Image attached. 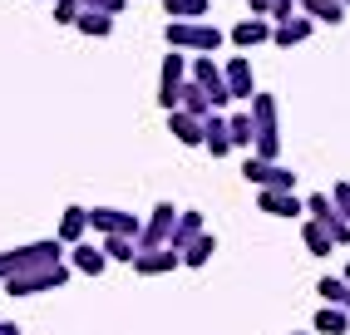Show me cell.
Masks as SVG:
<instances>
[{
    "mask_svg": "<svg viewBox=\"0 0 350 335\" xmlns=\"http://www.w3.org/2000/svg\"><path fill=\"white\" fill-rule=\"evenodd\" d=\"M222 40L227 35L217 25H207V20H193V25H173L168 20V50H178V55H217Z\"/></svg>",
    "mask_w": 350,
    "mask_h": 335,
    "instance_id": "1",
    "label": "cell"
},
{
    "mask_svg": "<svg viewBox=\"0 0 350 335\" xmlns=\"http://www.w3.org/2000/svg\"><path fill=\"white\" fill-rule=\"evenodd\" d=\"M64 261V247L55 242H30V247H15V252H0V286H5L15 271H30V267H55Z\"/></svg>",
    "mask_w": 350,
    "mask_h": 335,
    "instance_id": "2",
    "label": "cell"
},
{
    "mask_svg": "<svg viewBox=\"0 0 350 335\" xmlns=\"http://www.w3.org/2000/svg\"><path fill=\"white\" fill-rule=\"evenodd\" d=\"M69 281V267L55 261V267H30V271H15L5 281V296H40V291H59Z\"/></svg>",
    "mask_w": 350,
    "mask_h": 335,
    "instance_id": "3",
    "label": "cell"
},
{
    "mask_svg": "<svg viewBox=\"0 0 350 335\" xmlns=\"http://www.w3.org/2000/svg\"><path fill=\"white\" fill-rule=\"evenodd\" d=\"M183 84H188V55H163L158 64V109L178 113V99H183Z\"/></svg>",
    "mask_w": 350,
    "mask_h": 335,
    "instance_id": "4",
    "label": "cell"
},
{
    "mask_svg": "<svg viewBox=\"0 0 350 335\" xmlns=\"http://www.w3.org/2000/svg\"><path fill=\"white\" fill-rule=\"evenodd\" d=\"M188 79L207 94V104H213V113L222 109V104H232V94H227V79H222V64L213 59V55H198L193 64H188Z\"/></svg>",
    "mask_w": 350,
    "mask_h": 335,
    "instance_id": "5",
    "label": "cell"
},
{
    "mask_svg": "<svg viewBox=\"0 0 350 335\" xmlns=\"http://www.w3.org/2000/svg\"><path fill=\"white\" fill-rule=\"evenodd\" d=\"M178 212L173 202H158L148 217H144V232H138V252H158V247H168L173 242V227H178Z\"/></svg>",
    "mask_w": 350,
    "mask_h": 335,
    "instance_id": "6",
    "label": "cell"
},
{
    "mask_svg": "<svg viewBox=\"0 0 350 335\" xmlns=\"http://www.w3.org/2000/svg\"><path fill=\"white\" fill-rule=\"evenodd\" d=\"M306 217H311L316 227H325V237H331L336 247H350V222L336 212L331 193H311V198H306Z\"/></svg>",
    "mask_w": 350,
    "mask_h": 335,
    "instance_id": "7",
    "label": "cell"
},
{
    "mask_svg": "<svg viewBox=\"0 0 350 335\" xmlns=\"http://www.w3.org/2000/svg\"><path fill=\"white\" fill-rule=\"evenodd\" d=\"M242 178L247 183H256V193H296V173L291 168H282V163H262V158H247L242 163Z\"/></svg>",
    "mask_w": 350,
    "mask_h": 335,
    "instance_id": "8",
    "label": "cell"
},
{
    "mask_svg": "<svg viewBox=\"0 0 350 335\" xmlns=\"http://www.w3.org/2000/svg\"><path fill=\"white\" fill-rule=\"evenodd\" d=\"M89 227L104 232V237H129V242H138V232H144V217H133V212H119V207H89Z\"/></svg>",
    "mask_w": 350,
    "mask_h": 335,
    "instance_id": "9",
    "label": "cell"
},
{
    "mask_svg": "<svg viewBox=\"0 0 350 335\" xmlns=\"http://www.w3.org/2000/svg\"><path fill=\"white\" fill-rule=\"evenodd\" d=\"M222 79H227V94H232V99H252V94H256V79H252L247 55H232V59L222 64Z\"/></svg>",
    "mask_w": 350,
    "mask_h": 335,
    "instance_id": "10",
    "label": "cell"
},
{
    "mask_svg": "<svg viewBox=\"0 0 350 335\" xmlns=\"http://www.w3.org/2000/svg\"><path fill=\"white\" fill-rule=\"evenodd\" d=\"M311 30H316V20L291 15V20H282V25H271V44H276V50H296V44L311 40Z\"/></svg>",
    "mask_w": 350,
    "mask_h": 335,
    "instance_id": "11",
    "label": "cell"
},
{
    "mask_svg": "<svg viewBox=\"0 0 350 335\" xmlns=\"http://www.w3.org/2000/svg\"><path fill=\"white\" fill-rule=\"evenodd\" d=\"M173 267H183V256L173 247H158V252H138L133 256V271L138 276H168Z\"/></svg>",
    "mask_w": 350,
    "mask_h": 335,
    "instance_id": "12",
    "label": "cell"
},
{
    "mask_svg": "<svg viewBox=\"0 0 350 335\" xmlns=\"http://www.w3.org/2000/svg\"><path fill=\"white\" fill-rule=\"evenodd\" d=\"M84 232H89V207H64V217H59V232H55V242L69 252V247H79L84 242Z\"/></svg>",
    "mask_w": 350,
    "mask_h": 335,
    "instance_id": "13",
    "label": "cell"
},
{
    "mask_svg": "<svg viewBox=\"0 0 350 335\" xmlns=\"http://www.w3.org/2000/svg\"><path fill=\"white\" fill-rule=\"evenodd\" d=\"M247 113H252V124H256V138H262V133H282V118H276V94H262V89H256Z\"/></svg>",
    "mask_w": 350,
    "mask_h": 335,
    "instance_id": "14",
    "label": "cell"
},
{
    "mask_svg": "<svg viewBox=\"0 0 350 335\" xmlns=\"http://www.w3.org/2000/svg\"><path fill=\"white\" fill-rule=\"evenodd\" d=\"M104 267H109L104 247H94V242H79V247H69V271H79V276H99Z\"/></svg>",
    "mask_w": 350,
    "mask_h": 335,
    "instance_id": "15",
    "label": "cell"
},
{
    "mask_svg": "<svg viewBox=\"0 0 350 335\" xmlns=\"http://www.w3.org/2000/svg\"><path fill=\"white\" fill-rule=\"evenodd\" d=\"M202 148L213 158H227L232 153V133H227V118L222 113H207L202 118Z\"/></svg>",
    "mask_w": 350,
    "mask_h": 335,
    "instance_id": "16",
    "label": "cell"
},
{
    "mask_svg": "<svg viewBox=\"0 0 350 335\" xmlns=\"http://www.w3.org/2000/svg\"><path fill=\"white\" fill-rule=\"evenodd\" d=\"M237 50H252V44H267L271 40V20H256V15H247V20H237L232 25V35H227Z\"/></svg>",
    "mask_w": 350,
    "mask_h": 335,
    "instance_id": "17",
    "label": "cell"
},
{
    "mask_svg": "<svg viewBox=\"0 0 350 335\" xmlns=\"http://www.w3.org/2000/svg\"><path fill=\"white\" fill-rule=\"evenodd\" d=\"M202 232H207V227H202V212H178V227H173V242H168V247L183 256V252H188Z\"/></svg>",
    "mask_w": 350,
    "mask_h": 335,
    "instance_id": "18",
    "label": "cell"
},
{
    "mask_svg": "<svg viewBox=\"0 0 350 335\" xmlns=\"http://www.w3.org/2000/svg\"><path fill=\"white\" fill-rule=\"evenodd\" d=\"M256 207H262L267 217H301V212H306L296 202V193H267V187L256 193Z\"/></svg>",
    "mask_w": 350,
    "mask_h": 335,
    "instance_id": "19",
    "label": "cell"
},
{
    "mask_svg": "<svg viewBox=\"0 0 350 335\" xmlns=\"http://www.w3.org/2000/svg\"><path fill=\"white\" fill-rule=\"evenodd\" d=\"M296 15L321 20V25H340V20H345V5H340V0H296Z\"/></svg>",
    "mask_w": 350,
    "mask_h": 335,
    "instance_id": "20",
    "label": "cell"
},
{
    "mask_svg": "<svg viewBox=\"0 0 350 335\" xmlns=\"http://www.w3.org/2000/svg\"><path fill=\"white\" fill-rule=\"evenodd\" d=\"M168 129H173V138L183 143V148H198V143H202V124H198V118L193 113H168Z\"/></svg>",
    "mask_w": 350,
    "mask_h": 335,
    "instance_id": "21",
    "label": "cell"
},
{
    "mask_svg": "<svg viewBox=\"0 0 350 335\" xmlns=\"http://www.w3.org/2000/svg\"><path fill=\"white\" fill-rule=\"evenodd\" d=\"M207 10H213L207 0H163V15H173V25H193Z\"/></svg>",
    "mask_w": 350,
    "mask_h": 335,
    "instance_id": "22",
    "label": "cell"
},
{
    "mask_svg": "<svg viewBox=\"0 0 350 335\" xmlns=\"http://www.w3.org/2000/svg\"><path fill=\"white\" fill-rule=\"evenodd\" d=\"M311 330H316V335H345V330H350V310H340V306H321Z\"/></svg>",
    "mask_w": 350,
    "mask_h": 335,
    "instance_id": "23",
    "label": "cell"
},
{
    "mask_svg": "<svg viewBox=\"0 0 350 335\" xmlns=\"http://www.w3.org/2000/svg\"><path fill=\"white\" fill-rule=\"evenodd\" d=\"M178 109H183V113H193V118H198V124H202V118H207V113H213V104H207V94H202V89H198L193 79H188V84H183V99H178Z\"/></svg>",
    "mask_w": 350,
    "mask_h": 335,
    "instance_id": "24",
    "label": "cell"
},
{
    "mask_svg": "<svg viewBox=\"0 0 350 335\" xmlns=\"http://www.w3.org/2000/svg\"><path fill=\"white\" fill-rule=\"evenodd\" d=\"M316 296H321L325 306H340V310H345V296H350V281H345V276H321V281H316Z\"/></svg>",
    "mask_w": 350,
    "mask_h": 335,
    "instance_id": "25",
    "label": "cell"
},
{
    "mask_svg": "<svg viewBox=\"0 0 350 335\" xmlns=\"http://www.w3.org/2000/svg\"><path fill=\"white\" fill-rule=\"evenodd\" d=\"M227 133H232V148H242V143H256V124H252V113L237 109L227 118Z\"/></svg>",
    "mask_w": 350,
    "mask_h": 335,
    "instance_id": "26",
    "label": "cell"
},
{
    "mask_svg": "<svg viewBox=\"0 0 350 335\" xmlns=\"http://www.w3.org/2000/svg\"><path fill=\"white\" fill-rule=\"evenodd\" d=\"M301 242H306L311 256H331V252H336V242L325 237V227H316L311 217H306V227H301Z\"/></svg>",
    "mask_w": 350,
    "mask_h": 335,
    "instance_id": "27",
    "label": "cell"
},
{
    "mask_svg": "<svg viewBox=\"0 0 350 335\" xmlns=\"http://www.w3.org/2000/svg\"><path fill=\"white\" fill-rule=\"evenodd\" d=\"M79 35H89V40H104V35H113V15L79 10Z\"/></svg>",
    "mask_w": 350,
    "mask_h": 335,
    "instance_id": "28",
    "label": "cell"
},
{
    "mask_svg": "<svg viewBox=\"0 0 350 335\" xmlns=\"http://www.w3.org/2000/svg\"><path fill=\"white\" fill-rule=\"evenodd\" d=\"M213 252H217V242H213V232H202L198 242L183 252V267H207V261H213Z\"/></svg>",
    "mask_w": 350,
    "mask_h": 335,
    "instance_id": "29",
    "label": "cell"
},
{
    "mask_svg": "<svg viewBox=\"0 0 350 335\" xmlns=\"http://www.w3.org/2000/svg\"><path fill=\"white\" fill-rule=\"evenodd\" d=\"M104 256L109 261H129V267H133V256H138V242H129V237H104Z\"/></svg>",
    "mask_w": 350,
    "mask_h": 335,
    "instance_id": "30",
    "label": "cell"
},
{
    "mask_svg": "<svg viewBox=\"0 0 350 335\" xmlns=\"http://www.w3.org/2000/svg\"><path fill=\"white\" fill-rule=\"evenodd\" d=\"M79 10H99V15H124L129 0H79Z\"/></svg>",
    "mask_w": 350,
    "mask_h": 335,
    "instance_id": "31",
    "label": "cell"
},
{
    "mask_svg": "<svg viewBox=\"0 0 350 335\" xmlns=\"http://www.w3.org/2000/svg\"><path fill=\"white\" fill-rule=\"evenodd\" d=\"M55 20L59 25H79V0H55Z\"/></svg>",
    "mask_w": 350,
    "mask_h": 335,
    "instance_id": "32",
    "label": "cell"
},
{
    "mask_svg": "<svg viewBox=\"0 0 350 335\" xmlns=\"http://www.w3.org/2000/svg\"><path fill=\"white\" fill-rule=\"evenodd\" d=\"M331 202H336V212H340V217L350 222V183H336V187H331Z\"/></svg>",
    "mask_w": 350,
    "mask_h": 335,
    "instance_id": "33",
    "label": "cell"
},
{
    "mask_svg": "<svg viewBox=\"0 0 350 335\" xmlns=\"http://www.w3.org/2000/svg\"><path fill=\"white\" fill-rule=\"evenodd\" d=\"M271 15H276V25L291 20V15H296V0H271Z\"/></svg>",
    "mask_w": 350,
    "mask_h": 335,
    "instance_id": "34",
    "label": "cell"
},
{
    "mask_svg": "<svg viewBox=\"0 0 350 335\" xmlns=\"http://www.w3.org/2000/svg\"><path fill=\"white\" fill-rule=\"evenodd\" d=\"M247 10H252L256 20H267V15H271V0H247Z\"/></svg>",
    "mask_w": 350,
    "mask_h": 335,
    "instance_id": "35",
    "label": "cell"
},
{
    "mask_svg": "<svg viewBox=\"0 0 350 335\" xmlns=\"http://www.w3.org/2000/svg\"><path fill=\"white\" fill-rule=\"evenodd\" d=\"M0 335H20V325H15V321H5V325H0Z\"/></svg>",
    "mask_w": 350,
    "mask_h": 335,
    "instance_id": "36",
    "label": "cell"
},
{
    "mask_svg": "<svg viewBox=\"0 0 350 335\" xmlns=\"http://www.w3.org/2000/svg\"><path fill=\"white\" fill-rule=\"evenodd\" d=\"M345 281H350V261H345Z\"/></svg>",
    "mask_w": 350,
    "mask_h": 335,
    "instance_id": "37",
    "label": "cell"
},
{
    "mask_svg": "<svg viewBox=\"0 0 350 335\" xmlns=\"http://www.w3.org/2000/svg\"><path fill=\"white\" fill-rule=\"evenodd\" d=\"M340 5H345V10H350V0H340Z\"/></svg>",
    "mask_w": 350,
    "mask_h": 335,
    "instance_id": "38",
    "label": "cell"
},
{
    "mask_svg": "<svg viewBox=\"0 0 350 335\" xmlns=\"http://www.w3.org/2000/svg\"><path fill=\"white\" fill-rule=\"evenodd\" d=\"M296 335H311V330H296Z\"/></svg>",
    "mask_w": 350,
    "mask_h": 335,
    "instance_id": "39",
    "label": "cell"
},
{
    "mask_svg": "<svg viewBox=\"0 0 350 335\" xmlns=\"http://www.w3.org/2000/svg\"><path fill=\"white\" fill-rule=\"evenodd\" d=\"M345 310H350V296H345Z\"/></svg>",
    "mask_w": 350,
    "mask_h": 335,
    "instance_id": "40",
    "label": "cell"
},
{
    "mask_svg": "<svg viewBox=\"0 0 350 335\" xmlns=\"http://www.w3.org/2000/svg\"><path fill=\"white\" fill-rule=\"evenodd\" d=\"M0 325H5V321H0Z\"/></svg>",
    "mask_w": 350,
    "mask_h": 335,
    "instance_id": "41",
    "label": "cell"
}]
</instances>
